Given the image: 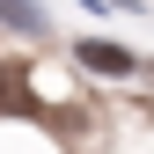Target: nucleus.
I'll return each instance as SVG.
<instances>
[{
    "label": "nucleus",
    "instance_id": "1",
    "mask_svg": "<svg viewBox=\"0 0 154 154\" xmlns=\"http://www.w3.org/2000/svg\"><path fill=\"white\" fill-rule=\"evenodd\" d=\"M73 59H81L88 73H110V81H132V66H140L125 44H95V37H81V44H73Z\"/></svg>",
    "mask_w": 154,
    "mask_h": 154
},
{
    "label": "nucleus",
    "instance_id": "2",
    "mask_svg": "<svg viewBox=\"0 0 154 154\" xmlns=\"http://www.w3.org/2000/svg\"><path fill=\"white\" fill-rule=\"evenodd\" d=\"M0 22L22 29V37H37V29H44V8H37V0H0Z\"/></svg>",
    "mask_w": 154,
    "mask_h": 154
}]
</instances>
